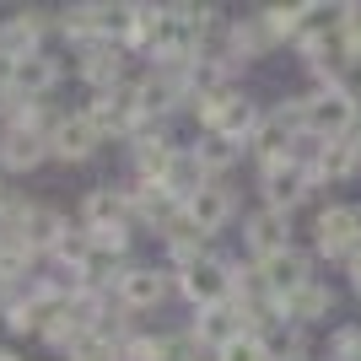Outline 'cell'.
<instances>
[{
    "instance_id": "1",
    "label": "cell",
    "mask_w": 361,
    "mask_h": 361,
    "mask_svg": "<svg viewBox=\"0 0 361 361\" xmlns=\"http://www.w3.org/2000/svg\"><path fill=\"white\" fill-rule=\"evenodd\" d=\"M297 114H302V135L307 140H345L356 135V119H361V108L340 87H318L313 97H297Z\"/></svg>"
},
{
    "instance_id": "2",
    "label": "cell",
    "mask_w": 361,
    "mask_h": 361,
    "mask_svg": "<svg viewBox=\"0 0 361 361\" xmlns=\"http://www.w3.org/2000/svg\"><path fill=\"white\" fill-rule=\"evenodd\" d=\"M232 281H238V264H226L221 254H200L178 270V291L195 307H216V302H232Z\"/></svg>"
},
{
    "instance_id": "3",
    "label": "cell",
    "mask_w": 361,
    "mask_h": 361,
    "mask_svg": "<svg viewBox=\"0 0 361 361\" xmlns=\"http://www.w3.org/2000/svg\"><path fill=\"white\" fill-rule=\"evenodd\" d=\"M248 146H254V157H259L264 167H275V162H297V146H302V114H297V103H286V108H275V114H264Z\"/></svg>"
},
{
    "instance_id": "4",
    "label": "cell",
    "mask_w": 361,
    "mask_h": 361,
    "mask_svg": "<svg viewBox=\"0 0 361 361\" xmlns=\"http://www.w3.org/2000/svg\"><path fill=\"white\" fill-rule=\"evenodd\" d=\"M92 124H97V135H135L140 130V103H135V81H119V87L97 92L87 108H81Z\"/></svg>"
},
{
    "instance_id": "5",
    "label": "cell",
    "mask_w": 361,
    "mask_h": 361,
    "mask_svg": "<svg viewBox=\"0 0 361 361\" xmlns=\"http://www.w3.org/2000/svg\"><path fill=\"white\" fill-rule=\"evenodd\" d=\"M313 243H318L324 259H340V264H345L361 248V205H329V211H318Z\"/></svg>"
},
{
    "instance_id": "6",
    "label": "cell",
    "mask_w": 361,
    "mask_h": 361,
    "mask_svg": "<svg viewBox=\"0 0 361 361\" xmlns=\"http://www.w3.org/2000/svg\"><path fill=\"white\" fill-rule=\"evenodd\" d=\"M75 71H81V81H92L97 92L119 87V81H130V54H124L119 38H87V44H75Z\"/></svg>"
},
{
    "instance_id": "7",
    "label": "cell",
    "mask_w": 361,
    "mask_h": 361,
    "mask_svg": "<svg viewBox=\"0 0 361 361\" xmlns=\"http://www.w3.org/2000/svg\"><path fill=\"white\" fill-rule=\"evenodd\" d=\"M259 195H264V211L291 216L302 200L313 195V173H307V162H275V167H264V178H259Z\"/></svg>"
},
{
    "instance_id": "8",
    "label": "cell",
    "mask_w": 361,
    "mask_h": 361,
    "mask_svg": "<svg viewBox=\"0 0 361 361\" xmlns=\"http://www.w3.org/2000/svg\"><path fill=\"white\" fill-rule=\"evenodd\" d=\"M254 275L264 281V291H270V302H286L291 291H302L307 281H313V259L302 254V248H286V254H270L259 259Z\"/></svg>"
},
{
    "instance_id": "9",
    "label": "cell",
    "mask_w": 361,
    "mask_h": 361,
    "mask_svg": "<svg viewBox=\"0 0 361 361\" xmlns=\"http://www.w3.org/2000/svg\"><path fill=\"white\" fill-rule=\"evenodd\" d=\"M130 157H135V178L162 183L167 167L178 162V146H173V135H167L162 124H140L135 135H130Z\"/></svg>"
},
{
    "instance_id": "10",
    "label": "cell",
    "mask_w": 361,
    "mask_h": 361,
    "mask_svg": "<svg viewBox=\"0 0 361 361\" xmlns=\"http://www.w3.org/2000/svg\"><path fill=\"white\" fill-rule=\"evenodd\" d=\"M44 32H49V11L27 6V11H11L0 22V54L6 60H27V54H44Z\"/></svg>"
},
{
    "instance_id": "11",
    "label": "cell",
    "mask_w": 361,
    "mask_h": 361,
    "mask_svg": "<svg viewBox=\"0 0 361 361\" xmlns=\"http://www.w3.org/2000/svg\"><path fill=\"white\" fill-rule=\"evenodd\" d=\"M232 211H238V200H232V189H226L221 178H211L205 189H200L195 200H183V216L195 221L200 238H211V232H221L226 221H232Z\"/></svg>"
},
{
    "instance_id": "12",
    "label": "cell",
    "mask_w": 361,
    "mask_h": 361,
    "mask_svg": "<svg viewBox=\"0 0 361 361\" xmlns=\"http://www.w3.org/2000/svg\"><path fill=\"white\" fill-rule=\"evenodd\" d=\"M97 146H103V135L87 114H60L54 135H49V157H60V162H87Z\"/></svg>"
},
{
    "instance_id": "13",
    "label": "cell",
    "mask_w": 361,
    "mask_h": 361,
    "mask_svg": "<svg viewBox=\"0 0 361 361\" xmlns=\"http://www.w3.org/2000/svg\"><path fill=\"white\" fill-rule=\"evenodd\" d=\"M119 307L124 313H146V307H162L167 297V275L157 270V264H130V270L119 275Z\"/></svg>"
},
{
    "instance_id": "14",
    "label": "cell",
    "mask_w": 361,
    "mask_h": 361,
    "mask_svg": "<svg viewBox=\"0 0 361 361\" xmlns=\"http://www.w3.org/2000/svg\"><path fill=\"white\" fill-rule=\"evenodd\" d=\"M361 167V135H345V140H324V146L307 157V173H313V189L318 183H340Z\"/></svg>"
},
{
    "instance_id": "15",
    "label": "cell",
    "mask_w": 361,
    "mask_h": 361,
    "mask_svg": "<svg viewBox=\"0 0 361 361\" xmlns=\"http://www.w3.org/2000/svg\"><path fill=\"white\" fill-rule=\"evenodd\" d=\"M60 60L54 54H27V60H16V71H11V97H22V103H38V97H49V92L60 87Z\"/></svg>"
},
{
    "instance_id": "16",
    "label": "cell",
    "mask_w": 361,
    "mask_h": 361,
    "mask_svg": "<svg viewBox=\"0 0 361 361\" xmlns=\"http://www.w3.org/2000/svg\"><path fill=\"white\" fill-rule=\"evenodd\" d=\"M243 243H248V254H254V259L286 254V248H291V216H281V211H254L248 221H243Z\"/></svg>"
},
{
    "instance_id": "17",
    "label": "cell",
    "mask_w": 361,
    "mask_h": 361,
    "mask_svg": "<svg viewBox=\"0 0 361 361\" xmlns=\"http://www.w3.org/2000/svg\"><path fill=\"white\" fill-rule=\"evenodd\" d=\"M275 313L286 318L291 329H307V324H318V318H329V313H334V291L313 275L302 291H291L286 302H275Z\"/></svg>"
},
{
    "instance_id": "18",
    "label": "cell",
    "mask_w": 361,
    "mask_h": 361,
    "mask_svg": "<svg viewBox=\"0 0 361 361\" xmlns=\"http://www.w3.org/2000/svg\"><path fill=\"white\" fill-rule=\"evenodd\" d=\"M60 238H65V216L54 211V205H32V211L22 216V226H16V243H22L32 259H38V254H54Z\"/></svg>"
},
{
    "instance_id": "19",
    "label": "cell",
    "mask_w": 361,
    "mask_h": 361,
    "mask_svg": "<svg viewBox=\"0 0 361 361\" xmlns=\"http://www.w3.org/2000/svg\"><path fill=\"white\" fill-rule=\"evenodd\" d=\"M49 157V140L44 135H32V130H0V167L6 173H32V167Z\"/></svg>"
},
{
    "instance_id": "20",
    "label": "cell",
    "mask_w": 361,
    "mask_h": 361,
    "mask_svg": "<svg viewBox=\"0 0 361 361\" xmlns=\"http://www.w3.org/2000/svg\"><path fill=\"white\" fill-rule=\"evenodd\" d=\"M130 221V205H124V189H87L81 200V226L87 232H103V226H124Z\"/></svg>"
},
{
    "instance_id": "21",
    "label": "cell",
    "mask_w": 361,
    "mask_h": 361,
    "mask_svg": "<svg viewBox=\"0 0 361 361\" xmlns=\"http://www.w3.org/2000/svg\"><path fill=\"white\" fill-rule=\"evenodd\" d=\"M232 334H243V318H238V307L232 302H216V307H200V318H195V329H189V340L195 345H226Z\"/></svg>"
},
{
    "instance_id": "22",
    "label": "cell",
    "mask_w": 361,
    "mask_h": 361,
    "mask_svg": "<svg viewBox=\"0 0 361 361\" xmlns=\"http://www.w3.org/2000/svg\"><path fill=\"white\" fill-rule=\"evenodd\" d=\"M259 119H264V114H259V103L238 92V97L226 103V114L216 119V130H205V135H221V140H232V146H248V140H254V130H259Z\"/></svg>"
},
{
    "instance_id": "23",
    "label": "cell",
    "mask_w": 361,
    "mask_h": 361,
    "mask_svg": "<svg viewBox=\"0 0 361 361\" xmlns=\"http://www.w3.org/2000/svg\"><path fill=\"white\" fill-rule=\"evenodd\" d=\"M238 151H243V146H232V140L205 135V140H195V151H189V157L200 162V173H205V178H216V173H226V167L238 162Z\"/></svg>"
},
{
    "instance_id": "24",
    "label": "cell",
    "mask_w": 361,
    "mask_h": 361,
    "mask_svg": "<svg viewBox=\"0 0 361 361\" xmlns=\"http://www.w3.org/2000/svg\"><path fill=\"white\" fill-rule=\"evenodd\" d=\"M65 361H119V340L108 329H87V334H75V345L65 350Z\"/></svg>"
},
{
    "instance_id": "25",
    "label": "cell",
    "mask_w": 361,
    "mask_h": 361,
    "mask_svg": "<svg viewBox=\"0 0 361 361\" xmlns=\"http://www.w3.org/2000/svg\"><path fill=\"white\" fill-rule=\"evenodd\" d=\"M259 27L270 32V44L302 38V6H264V11H259Z\"/></svg>"
},
{
    "instance_id": "26",
    "label": "cell",
    "mask_w": 361,
    "mask_h": 361,
    "mask_svg": "<svg viewBox=\"0 0 361 361\" xmlns=\"http://www.w3.org/2000/svg\"><path fill=\"white\" fill-rule=\"evenodd\" d=\"M211 361H270V350H264V340H259V334L243 329V334H232L226 345H216Z\"/></svg>"
},
{
    "instance_id": "27",
    "label": "cell",
    "mask_w": 361,
    "mask_h": 361,
    "mask_svg": "<svg viewBox=\"0 0 361 361\" xmlns=\"http://www.w3.org/2000/svg\"><path fill=\"white\" fill-rule=\"evenodd\" d=\"M27 270H32V254H27L16 238H0V275L22 286V281H27Z\"/></svg>"
},
{
    "instance_id": "28",
    "label": "cell",
    "mask_w": 361,
    "mask_h": 361,
    "mask_svg": "<svg viewBox=\"0 0 361 361\" xmlns=\"http://www.w3.org/2000/svg\"><path fill=\"white\" fill-rule=\"evenodd\" d=\"M340 32H345L350 65H361V6H345V22H340Z\"/></svg>"
},
{
    "instance_id": "29",
    "label": "cell",
    "mask_w": 361,
    "mask_h": 361,
    "mask_svg": "<svg viewBox=\"0 0 361 361\" xmlns=\"http://www.w3.org/2000/svg\"><path fill=\"white\" fill-rule=\"evenodd\" d=\"M16 297H22V286H16V281H6V275H0V313H6V307H11Z\"/></svg>"
},
{
    "instance_id": "30",
    "label": "cell",
    "mask_w": 361,
    "mask_h": 361,
    "mask_svg": "<svg viewBox=\"0 0 361 361\" xmlns=\"http://www.w3.org/2000/svg\"><path fill=\"white\" fill-rule=\"evenodd\" d=\"M345 275H350V286H356V297H361V248L345 259Z\"/></svg>"
},
{
    "instance_id": "31",
    "label": "cell",
    "mask_w": 361,
    "mask_h": 361,
    "mask_svg": "<svg viewBox=\"0 0 361 361\" xmlns=\"http://www.w3.org/2000/svg\"><path fill=\"white\" fill-rule=\"evenodd\" d=\"M0 361H22V356H16V350H0Z\"/></svg>"
}]
</instances>
